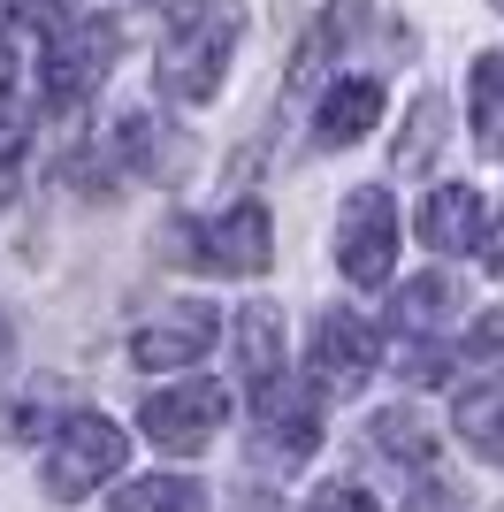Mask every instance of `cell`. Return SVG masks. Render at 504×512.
I'll return each instance as SVG.
<instances>
[{
	"instance_id": "obj_1",
	"label": "cell",
	"mask_w": 504,
	"mask_h": 512,
	"mask_svg": "<svg viewBox=\"0 0 504 512\" xmlns=\"http://www.w3.org/2000/svg\"><path fill=\"white\" fill-rule=\"evenodd\" d=\"M237 31H245V16H237V0H199V8H184V23H176V39L161 46V62H153V85L168 92V100H214L222 92V69H230L237 54Z\"/></svg>"
},
{
	"instance_id": "obj_2",
	"label": "cell",
	"mask_w": 504,
	"mask_h": 512,
	"mask_svg": "<svg viewBox=\"0 0 504 512\" xmlns=\"http://www.w3.org/2000/svg\"><path fill=\"white\" fill-rule=\"evenodd\" d=\"M168 260L184 268H207V276H260L275 260V222L268 207H230V214H207V222H176L168 230Z\"/></svg>"
},
{
	"instance_id": "obj_3",
	"label": "cell",
	"mask_w": 504,
	"mask_h": 512,
	"mask_svg": "<svg viewBox=\"0 0 504 512\" xmlns=\"http://www.w3.org/2000/svg\"><path fill=\"white\" fill-rule=\"evenodd\" d=\"M130 436L107 413H69L62 428H54V444H46V490L62 497V505H77L84 490H100L107 474L123 467Z\"/></svg>"
},
{
	"instance_id": "obj_4",
	"label": "cell",
	"mask_w": 504,
	"mask_h": 512,
	"mask_svg": "<svg viewBox=\"0 0 504 512\" xmlns=\"http://www.w3.org/2000/svg\"><path fill=\"white\" fill-rule=\"evenodd\" d=\"M252 451H260V467H283V474L306 467L321 451V390L298 383V375H275L260 390V436H252Z\"/></svg>"
},
{
	"instance_id": "obj_5",
	"label": "cell",
	"mask_w": 504,
	"mask_h": 512,
	"mask_svg": "<svg viewBox=\"0 0 504 512\" xmlns=\"http://www.w3.org/2000/svg\"><path fill=\"white\" fill-rule=\"evenodd\" d=\"M230 421V390L222 383H176V390H153L138 428H146V444L168 451V459H191V451L214 444V428Z\"/></svg>"
},
{
	"instance_id": "obj_6",
	"label": "cell",
	"mask_w": 504,
	"mask_h": 512,
	"mask_svg": "<svg viewBox=\"0 0 504 512\" xmlns=\"http://www.w3.org/2000/svg\"><path fill=\"white\" fill-rule=\"evenodd\" d=\"M336 260H344V276L352 283H382L390 276V260H398V207L382 184H359L336 214Z\"/></svg>"
},
{
	"instance_id": "obj_7",
	"label": "cell",
	"mask_w": 504,
	"mask_h": 512,
	"mask_svg": "<svg viewBox=\"0 0 504 512\" xmlns=\"http://www.w3.org/2000/svg\"><path fill=\"white\" fill-rule=\"evenodd\" d=\"M107 54H115V31H107V23H62V31L46 39L39 100L46 107H77L84 92L107 77Z\"/></svg>"
},
{
	"instance_id": "obj_8",
	"label": "cell",
	"mask_w": 504,
	"mask_h": 512,
	"mask_svg": "<svg viewBox=\"0 0 504 512\" xmlns=\"http://www.w3.org/2000/svg\"><path fill=\"white\" fill-rule=\"evenodd\" d=\"M214 337H222V306L184 299V306H161V321H146L130 337V360L138 367H191V360H207Z\"/></svg>"
},
{
	"instance_id": "obj_9",
	"label": "cell",
	"mask_w": 504,
	"mask_h": 512,
	"mask_svg": "<svg viewBox=\"0 0 504 512\" xmlns=\"http://www.w3.org/2000/svg\"><path fill=\"white\" fill-rule=\"evenodd\" d=\"M314 375L329 390H359L367 375H375V329L359 314H329L314 329Z\"/></svg>"
},
{
	"instance_id": "obj_10",
	"label": "cell",
	"mask_w": 504,
	"mask_h": 512,
	"mask_svg": "<svg viewBox=\"0 0 504 512\" xmlns=\"http://www.w3.org/2000/svg\"><path fill=\"white\" fill-rule=\"evenodd\" d=\"M482 192L474 184H436V192L420 199V245H436V253H466V245H482Z\"/></svg>"
},
{
	"instance_id": "obj_11",
	"label": "cell",
	"mask_w": 504,
	"mask_h": 512,
	"mask_svg": "<svg viewBox=\"0 0 504 512\" xmlns=\"http://www.w3.org/2000/svg\"><path fill=\"white\" fill-rule=\"evenodd\" d=\"M382 115V85L375 77H344V85L321 92V115H314V146L336 153V146H359Z\"/></svg>"
},
{
	"instance_id": "obj_12",
	"label": "cell",
	"mask_w": 504,
	"mask_h": 512,
	"mask_svg": "<svg viewBox=\"0 0 504 512\" xmlns=\"http://www.w3.org/2000/svg\"><path fill=\"white\" fill-rule=\"evenodd\" d=\"M459 436L489 467H504V375H482L474 390H459Z\"/></svg>"
},
{
	"instance_id": "obj_13",
	"label": "cell",
	"mask_w": 504,
	"mask_h": 512,
	"mask_svg": "<svg viewBox=\"0 0 504 512\" xmlns=\"http://www.w3.org/2000/svg\"><path fill=\"white\" fill-rule=\"evenodd\" d=\"M237 360H245V383L268 390L283 375V314L275 306H245L237 314Z\"/></svg>"
},
{
	"instance_id": "obj_14",
	"label": "cell",
	"mask_w": 504,
	"mask_h": 512,
	"mask_svg": "<svg viewBox=\"0 0 504 512\" xmlns=\"http://www.w3.org/2000/svg\"><path fill=\"white\" fill-rule=\"evenodd\" d=\"M359 23V0H336L329 16L314 23V31H306V39H298V54H291V77H283V92H306L321 77V69H329V54L336 46H344V31H352Z\"/></svg>"
},
{
	"instance_id": "obj_15",
	"label": "cell",
	"mask_w": 504,
	"mask_h": 512,
	"mask_svg": "<svg viewBox=\"0 0 504 512\" xmlns=\"http://www.w3.org/2000/svg\"><path fill=\"white\" fill-rule=\"evenodd\" d=\"M107 512H207V490H199L191 474H146V482L115 490Z\"/></svg>"
},
{
	"instance_id": "obj_16",
	"label": "cell",
	"mask_w": 504,
	"mask_h": 512,
	"mask_svg": "<svg viewBox=\"0 0 504 512\" xmlns=\"http://www.w3.org/2000/svg\"><path fill=\"white\" fill-rule=\"evenodd\" d=\"M466 92H474V138H482V153L504 161V54H482Z\"/></svg>"
},
{
	"instance_id": "obj_17",
	"label": "cell",
	"mask_w": 504,
	"mask_h": 512,
	"mask_svg": "<svg viewBox=\"0 0 504 512\" xmlns=\"http://www.w3.org/2000/svg\"><path fill=\"white\" fill-rule=\"evenodd\" d=\"M367 436H375V451H390L398 467H428V459H436V436L420 428V413H413V406L375 413V421H367Z\"/></svg>"
},
{
	"instance_id": "obj_18",
	"label": "cell",
	"mask_w": 504,
	"mask_h": 512,
	"mask_svg": "<svg viewBox=\"0 0 504 512\" xmlns=\"http://www.w3.org/2000/svg\"><path fill=\"white\" fill-rule=\"evenodd\" d=\"M451 306H466V291H459L451 276H413V283L398 291V314H390V321H398V329H436Z\"/></svg>"
},
{
	"instance_id": "obj_19",
	"label": "cell",
	"mask_w": 504,
	"mask_h": 512,
	"mask_svg": "<svg viewBox=\"0 0 504 512\" xmlns=\"http://www.w3.org/2000/svg\"><path fill=\"white\" fill-rule=\"evenodd\" d=\"M436 138H443V107H436V100H420V115H413V138H398V176H420V169H428Z\"/></svg>"
},
{
	"instance_id": "obj_20",
	"label": "cell",
	"mask_w": 504,
	"mask_h": 512,
	"mask_svg": "<svg viewBox=\"0 0 504 512\" xmlns=\"http://www.w3.org/2000/svg\"><path fill=\"white\" fill-rule=\"evenodd\" d=\"M398 375H405L413 390H436L443 375H451V344H413V352L398 360Z\"/></svg>"
},
{
	"instance_id": "obj_21",
	"label": "cell",
	"mask_w": 504,
	"mask_h": 512,
	"mask_svg": "<svg viewBox=\"0 0 504 512\" xmlns=\"http://www.w3.org/2000/svg\"><path fill=\"white\" fill-rule=\"evenodd\" d=\"M39 428H46V406H39V398H16V406L0 413V436H8V444H39Z\"/></svg>"
},
{
	"instance_id": "obj_22",
	"label": "cell",
	"mask_w": 504,
	"mask_h": 512,
	"mask_svg": "<svg viewBox=\"0 0 504 512\" xmlns=\"http://www.w3.org/2000/svg\"><path fill=\"white\" fill-rule=\"evenodd\" d=\"M466 352H474L482 367H497V360H504V314H482V321H474V329H466Z\"/></svg>"
},
{
	"instance_id": "obj_23",
	"label": "cell",
	"mask_w": 504,
	"mask_h": 512,
	"mask_svg": "<svg viewBox=\"0 0 504 512\" xmlns=\"http://www.w3.org/2000/svg\"><path fill=\"white\" fill-rule=\"evenodd\" d=\"M306 512H375V497L359 490V482H329V490H314Z\"/></svg>"
},
{
	"instance_id": "obj_24",
	"label": "cell",
	"mask_w": 504,
	"mask_h": 512,
	"mask_svg": "<svg viewBox=\"0 0 504 512\" xmlns=\"http://www.w3.org/2000/svg\"><path fill=\"white\" fill-rule=\"evenodd\" d=\"M23 146H31V138H23V123H8V115H0V184H8V176H16Z\"/></svg>"
},
{
	"instance_id": "obj_25",
	"label": "cell",
	"mask_w": 504,
	"mask_h": 512,
	"mask_svg": "<svg viewBox=\"0 0 504 512\" xmlns=\"http://www.w3.org/2000/svg\"><path fill=\"white\" fill-rule=\"evenodd\" d=\"M8 85H16V46L0 39V100H8Z\"/></svg>"
},
{
	"instance_id": "obj_26",
	"label": "cell",
	"mask_w": 504,
	"mask_h": 512,
	"mask_svg": "<svg viewBox=\"0 0 504 512\" xmlns=\"http://www.w3.org/2000/svg\"><path fill=\"white\" fill-rule=\"evenodd\" d=\"M489 276H504V222L489 230Z\"/></svg>"
},
{
	"instance_id": "obj_27",
	"label": "cell",
	"mask_w": 504,
	"mask_h": 512,
	"mask_svg": "<svg viewBox=\"0 0 504 512\" xmlns=\"http://www.w3.org/2000/svg\"><path fill=\"white\" fill-rule=\"evenodd\" d=\"M0 360H8V321H0Z\"/></svg>"
},
{
	"instance_id": "obj_28",
	"label": "cell",
	"mask_w": 504,
	"mask_h": 512,
	"mask_svg": "<svg viewBox=\"0 0 504 512\" xmlns=\"http://www.w3.org/2000/svg\"><path fill=\"white\" fill-rule=\"evenodd\" d=\"M138 8H176V0H138Z\"/></svg>"
},
{
	"instance_id": "obj_29",
	"label": "cell",
	"mask_w": 504,
	"mask_h": 512,
	"mask_svg": "<svg viewBox=\"0 0 504 512\" xmlns=\"http://www.w3.org/2000/svg\"><path fill=\"white\" fill-rule=\"evenodd\" d=\"M497 8H504V0H497Z\"/></svg>"
}]
</instances>
